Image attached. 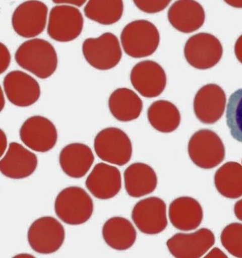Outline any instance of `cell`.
<instances>
[{
	"mask_svg": "<svg viewBox=\"0 0 242 258\" xmlns=\"http://www.w3.org/2000/svg\"><path fill=\"white\" fill-rule=\"evenodd\" d=\"M16 63L41 79H47L56 71L57 56L51 43L40 38L23 43L15 53Z\"/></svg>",
	"mask_w": 242,
	"mask_h": 258,
	"instance_id": "1",
	"label": "cell"
},
{
	"mask_svg": "<svg viewBox=\"0 0 242 258\" xmlns=\"http://www.w3.org/2000/svg\"><path fill=\"white\" fill-rule=\"evenodd\" d=\"M56 216L62 222L80 225L88 222L93 215V200L84 188L69 186L57 196L54 203Z\"/></svg>",
	"mask_w": 242,
	"mask_h": 258,
	"instance_id": "2",
	"label": "cell"
},
{
	"mask_svg": "<svg viewBox=\"0 0 242 258\" xmlns=\"http://www.w3.org/2000/svg\"><path fill=\"white\" fill-rule=\"evenodd\" d=\"M160 41L158 30L147 20H135L129 23L121 34L124 51L135 58L151 56L157 49Z\"/></svg>",
	"mask_w": 242,
	"mask_h": 258,
	"instance_id": "3",
	"label": "cell"
},
{
	"mask_svg": "<svg viewBox=\"0 0 242 258\" xmlns=\"http://www.w3.org/2000/svg\"><path fill=\"white\" fill-rule=\"evenodd\" d=\"M94 148L99 158L111 164L125 165L132 157L130 138L118 128H106L97 134Z\"/></svg>",
	"mask_w": 242,
	"mask_h": 258,
	"instance_id": "4",
	"label": "cell"
},
{
	"mask_svg": "<svg viewBox=\"0 0 242 258\" xmlns=\"http://www.w3.org/2000/svg\"><path fill=\"white\" fill-rule=\"evenodd\" d=\"M188 153L193 162L204 169H211L225 158L222 140L209 129H201L194 134L188 145Z\"/></svg>",
	"mask_w": 242,
	"mask_h": 258,
	"instance_id": "5",
	"label": "cell"
},
{
	"mask_svg": "<svg viewBox=\"0 0 242 258\" xmlns=\"http://www.w3.org/2000/svg\"><path fill=\"white\" fill-rule=\"evenodd\" d=\"M82 52L90 66L101 71L114 68L122 56L118 38L111 32L86 39L83 43Z\"/></svg>",
	"mask_w": 242,
	"mask_h": 258,
	"instance_id": "6",
	"label": "cell"
},
{
	"mask_svg": "<svg viewBox=\"0 0 242 258\" xmlns=\"http://www.w3.org/2000/svg\"><path fill=\"white\" fill-rule=\"evenodd\" d=\"M66 238L64 226L56 218L44 216L34 221L27 232L32 250L38 254H49L62 247Z\"/></svg>",
	"mask_w": 242,
	"mask_h": 258,
	"instance_id": "7",
	"label": "cell"
},
{
	"mask_svg": "<svg viewBox=\"0 0 242 258\" xmlns=\"http://www.w3.org/2000/svg\"><path fill=\"white\" fill-rule=\"evenodd\" d=\"M84 20L82 13L76 7L56 5L48 16L47 33L59 42L75 40L82 33Z\"/></svg>",
	"mask_w": 242,
	"mask_h": 258,
	"instance_id": "8",
	"label": "cell"
},
{
	"mask_svg": "<svg viewBox=\"0 0 242 258\" xmlns=\"http://www.w3.org/2000/svg\"><path fill=\"white\" fill-rule=\"evenodd\" d=\"M187 61L196 69H208L220 61L223 47L220 40L211 34L199 33L189 38L184 48Z\"/></svg>",
	"mask_w": 242,
	"mask_h": 258,
	"instance_id": "9",
	"label": "cell"
},
{
	"mask_svg": "<svg viewBox=\"0 0 242 258\" xmlns=\"http://www.w3.org/2000/svg\"><path fill=\"white\" fill-rule=\"evenodd\" d=\"M48 8L40 1H27L21 4L13 14L12 25L18 35L34 38L44 31L47 25Z\"/></svg>",
	"mask_w": 242,
	"mask_h": 258,
	"instance_id": "10",
	"label": "cell"
},
{
	"mask_svg": "<svg viewBox=\"0 0 242 258\" xmlns=\"http://www.w3.org/2000/svg\"><path fill=\"white\" fill-rule=\"evenodd\" d=\"M22 142L32 151L46 153L56 145L57 132L54 123L47 117L34 116L23 123L20 130Z\"/></svg>",
	"mask_w": 242,
	"mask_h": 258,
	"instance_id": "11",
	"label": "cell"
},
{
	"mask_svg": "<svg viewBox=\"0 0 242 258\" xmlns=\"http://www.w3.org/2000/svg\"><path fill=\"white\" fill-rule=\"evenodd\" d=\"M166 204L160 198L150 197L140 200L134 207L132 219L142 233H160L167 226Z\"/></svg>",
	"mask_w": 242,
	"mask_h": 258,
	"instance_id": "12",
	"label": "cell"
},
{
	"mask_svg": "<svg viewBox=\"0 0 242 258\" xmlns=\"http://www.w3.org/2000/svg\"><path fill=\"white\" fill-rule=\"evenodd\" d=\"M130 78L134 88L147 98L160 96L167 84L165 71L153 61H143L136 64L131 71Z\"/></svg>",
	"mask_w": 242,
	"mask_h": 258,
	"instance_id": "13",
	"label": "cell"
},
{
	"mask_svg": "<svg viewBox=\"0 0 242 258\" xmlns=\"http://www.w3.org/2000/svg\"><path fill=\"white\" fill-rule=\"evenodd\" d=\"M5 93L13 105L20 107H29L39 100L41 89L38 82L28 74L13 71L4 80Z\"/></svg>",
	"mask_w": 242,
	"mask_h": 258,
	"instance_id": "14",
	"label": "cell"
},
{
	"mask_svg": "<svg viewBox=\"0 0 242 258\" xmlns=\"http://www.w3.org/2000/svg\"><path fill=\"white\" fill-rule=\"evenodd\" d=\"M215 238L209 229H201L193 233H177L167 242L168 248L175 257L199 258L213 246Z\"/></svg>",
	"mask_w": 242,
	"mask_h": 258,
	"instance_id": "15",
	"label": "cell"
},
{
	"mask_svg": "<svg viewBox=\"0 0 242 258\" xmlns=\"http://www.w3.org/2000/svg\"><path fill=\"white\" fill-rule=\"evenodd\" d=\"M226 95L216 84H207L197 92L194 100V111L202 123L211 125L222 117L225 111Z\"/></svg>",
	"mask_w": 242,
	"mask_h": 258,
	"instance_id": "16",
	"label": "cell"
},
{
	"mask_svg": "<svg viewBox=\"0 0 242 258\" xmlns=\"http://www.w3.org/2000/svg\"><path fill=\"white\" fill-rule=\"evenodd\" d=\"M38 166V158L23 145L11 143L8 152L0 161L2 174L9 178H26L35 172Z\"/></svg>",
	"mask_w": 242,
	"mask_h": 258,
	"instance_id": "17",
	"label": "cell"
},
{
	"mask_svg": "<svg viewBox=\"0 0 242 258\" xmlns=\"http://www.w3.org/2000/svg\"><path fill=\"white\" fill-rule=\"evenodd\" d=\"M85 185L94 197L109 200L116 197L122 188L121 173L114 166L100 163L94 166L85 181Z\"/></svg>",
	"mask_w": 242,
	"mask_h": 258,
	"instance_id": "18",
	"label": "cell"
},
{
	"mask_svg": "<svg viewBox=\"0 0 242 258\" xmlns=\"http://www.w3.org/2000/svg\"><path fill=\"white\" fill-rule=\"evenodd\" d=\"M205 11L195 1L181 0L174 2L168 11V19L174 28L184 33H191L204 24Z\"/></svg>",
	"mask_w": 242,
	"mask_h": 258,
	"instance_id": "19",
	"label": "cell"
},
{
	"mask_svg": "<svg viewBox=\"0 0 242 258\" xmlns=\"http://www.w3.org/2000/svg\"><path fill=\"white\" fill-rule=\"evenodd\" d=\"M94 156L87 145L75 143L67 145L59 154V162L65 174L73 178H81L93 165Z\"/></svg>",
	"mask_w": 242,
	"mask_h": 258,
	"instance_id": "20",
	"label": "cell"
},
{
	"mask_svg": "<svg viewBox=\"0 0 242 258\" xmlns=\"http://www.w3.org/2000/svg\"><path fill=\"white\" fill-rule=\"evenodd\" d=\"M169 216L175 228L182 231H190L201 224L203 210L201 205L194 198L180 197L170 205Z\"/></svg>",
	"mask_w": 242,
	"mask_h": 258,
	"instance_id": "21",
	"label": "cell"
},
{
	"mask_svg": "<svg viewBox=\"0 0 242 258\" xmlns=\"http://www.w3.org/2000/svg\"><path fill=\"white\" fill-rule=\"evenodd\" d=\"M124 183L130 197L140 198L156 189L158 179L153 168L145 163H135L124 172Z\"/></svg>",
	"mask_w": 242,
	"mask_h": 258,
	"instance_id": "22",
	"label": "cell"
},
{
	"mask_svg": "<svg viewBox=\"0 0 242 258\" xmlns=\"http://www.w3.org/2000/svg\"><path fill=\"white\" fill-rule=\"evenodd\" d=\"M103 238L113 249L126 250L135 244L137 231L130 221L122 217H113L104 223Z\"/></svg>",
	"mask_w": 242,
	"mask_h": 258,
	"instance_id": "23",
	"label": "cell"
},
{
	"mask_svg": "<svg viewBox=\"0 0 242 258\" xmlns=\"http://www.w3.org/2000/svg\"><path fill=\"white\" fill-rule=\"evenodd\" d=\"M108 103L112 116L120 121L135 120L142 111V100L137 94L128 88L115 90L110 94Z\"/></svg>",
	"mask_w": 242,
	"mask_h": 258,
	"instance_id": "24",
	"label": "cell"
},
{
	"mask_svg": "<svg viewBox=\"0 0 242 258\" xmlns=\"http://www.w3.org/2000/svg\"><path fill=\"white\" fill-rule=\"evenodd\" d=\"M147 117L152 126L163 133L173 132L181 121L180 114L176 106L165 100L156 101L150 106Z\"/></svg>",
	"mask_w": 242,
	"mask_h": 258,
	"instance_id": "25",
	"label": "cell"
},
{
	"mask_svg": "<svg viewBox=\"0 0 242 258\" xmlns=\"http://www.w3.org/2000/svg\"><path fill=\"white\" fill-rule=\"evenodd\" d=\"M214 185L223 197L236 199L242 196V166L227 162L216 171Z\"/></svg>",
	"mask_w": 242,
	"mask_h": 258,
	"instance_id": "26",
	"label": "cell"
},
{
	"mask_svg": "<svg viewBox=\"0 0 242 258\" xmlns=\"http://www.w3.org/2000/svg\"><path fill=\"white\" fill-rule=\"evenodd\" d=\"M124 2L119 1H89L84 8L85 15L89 19L101 25H110L121 19Z\"/></svg>",
	"mask_w": 242,
	"mask_h": 258,
	"instance_id": "27",
	"label": "cell"
},
{
	"mask_svg": "<svg viewBox=\"0 0 242 258\" xmlns=\"http://www.w3.org/2000/svg\"><path fill=\"white\" fill-rule=\"evenodd\" d=\"M226 119L230 134L236 141L242 143V89L230 95L227 106Z\"/></svg>",
	"mask_w": 242,
	"mask_h": 258,
	"instance_id": "28",
	"label": "cell"
},
{
	"mask_svg": "<svg viewBox=\"0 0 242 258\" xmlns=\"http://www.w3.org/2000/svg\"><path fill=\"white\" fill-rule=\"evenodd\" d=\"M221 242L226 250L235 257L242 258V224L231 223L223 230Z\"/></svg>",
	"mask_w": 242,
	"mask_h": 258,
	"instance_id": "29",
	"label": "cell"
},
{
	"mask_svg": "<svg viewBox=\"0 0 242 258\" xmlns=\"http://www.w3.org/2000/svg\"><path fill=\"white\" fill-rule=\"evenodd\" d=\"M170 1H134L136 6L143 12L156 13L167 8Z\"/></svg>",
	"mask_w": 242,
	"mask_h": 258,
	"instance_id": "30",
	"label": "cell"
},
{
	"mask_svg": "<svg viewBox=\"0 0 242 258\" xmlns=\"http://www.w3.org/2000/svg\"><path fill=\"white\" fill-rule=\"evenodd\" d=\"M0 50H1V52H0V55H1V57H0V62H1V63H0V71H1V74H3L8 70L9 66H10L11 56L8 48L3 43H1Z\"/></svg>",
	"mask_w": 242,
	"mask_h": 258,
	"instance_id": "31",
	"label": "cell"
},
{
	"mask_svg": "<svg viewBox=\"0 0 242 258\" xmlns=\"http://www.w3.org/2000/svg\"><path fill=\"white\" fill-rule=\"evenodd\" d=\"M56 5H68V6L76 7V8H80L87 4L86 1L84 0H57V1H53Z\"/></svg>",
	"mask_w": 242,
	"mask_h": 258,
	"instance_id": "32",
	"label": "cell"
},
{
	"mask_svg": "<svg viewBox=\"0 0 242 258\" xmlns=\"http://www.w3.org/2000/svg\"><path fill=\"white\" fill-rule=\"evenodd\" d=\"M234 52L236 58L242 64V35L239 37L235 43Z\"/></svg>",
	"mask_w": 242,
	"mask_h": 258,
	"instance_id": "33",
	"label": "cell"
},
{
	"mask_svg": "<svg viewBox=\"0 0 242 258\" xmlns=\"http://www.w3.org/2000/svg\"><path fill=\"white\" fill-rule=\"evenodd\" d=\"M0 150H1V157L4 156L5 152H6L7 147H8V138L6 133L4 131L1 130V135H0Z\"/></svg>",
	"mask_w": 242,
	"mask_h": 258,
	"instance_id": "34",
	"label": "cell"
},
{
	"mask_svg": "<svg viewBox=\"0 0 242 258\" xmlns=\"http://www.w3.org/2000/svg\"><path fill=\"white\" fill-rule=\"evenodd\" d=\"M234 214L238 220L242 221V199L235 204Z\"/></svg>",
	"mask_w": 242,
	"mask_h": 258,
	"instance_id": "35",
	"label": "cell"
},
{
	"mask_svg": "<svg viewBox=\"0 0 242 258\" xmlns=\"http://www.w3.org/2000/svg\"><path fill=\"white\" fill-rule=\"evenodd\" d=\"M206 257H227V255L223 254L222 251L218 249V248H215L213 250H211L209 254L207 255Z\"/></svg>",
	"mask_w": 242,
	"mask_h": 258,
	"instance_id": "36",
	"label": "cell"
},
{
	"mask_svg": "<svg viewBox=\"0 0 242 258\" xmlns=\"http://www.w3.org/2000/svg\"><path fill=\"white\" fill-rule=\"evenodd\" d=\"M225 2L234 8H242V1H226Z\"/></svg>",
	"mask_w": 242,
	"mask_h": 258,
	"instance_id": "37",
	"label": "cell"
},
{
	"mask_svg": "<svg viewBox=\"0 0 242 258\" xmlns=\"http://www.w3.org/2000/svg\"><path fill=\"white\" fill-rule=\"evenodd\" d=\"M5 103H6V101H5V97L4 96L3 90L1 89V110L4 109L5 107Z\"/></svg>",
	"mask_w": 242,
	"mask_h": 258,
	"instance_id": "38",
	"label": "cell"
},
{
	"mask_svg": "<svg viewBox=\"0 0 242 258\" xmlns=\"http://www.w3.org/2000/svg\"><path fill=\"white\" fill-rule=\"evenodd\" d=\"M16 257H34L33 255L27 254H22L20 255H16Z\"/></svg>",
	"mask_w": 242,
	"mask_h": 258,
	"instance_id": "39",
	"label": "cell"
}]
</instances>
